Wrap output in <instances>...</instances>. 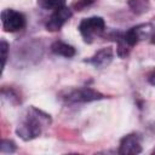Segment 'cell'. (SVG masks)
I'll use <instances>...</instances> for the list:
<instances>
[{"label":"cell","instance_id":"cell-1","mask_svg":"<svg viewBox=\"0 0 155 155\" xmlns=\"http://www.w3.org/2000/svg\"><path fill=\"white\" fill-rule=\"evenodd\" d=\"M51 122L52 119L47 113L31 105L22 113L16 127V134L24 142L33 140L40 137Z\"/></svg>","mask_w":155,"mask_h":155},{"label":"cell","instance_id":"cell-2","mask_svg":"<svg viewBox=\"0 0 155 155\" xmlns=\"http://www.w3.org/2000/svg\"><path fill=\"white\" fill-rule=\"evenodd\" d=\"M151 31V25L149 23H143L134 25L126 31H114L110 34V38L115 40L117 44L116 53L120 58H126L132 50L133 46H136L143 38L149 36Z\"/></svg>","mask_w":155,"mask_h":155},{"label":"cell","instance_id":"cell-3","mask_svg":"<svg viewBox=\"0 0 155 155\" xmlns=\"http://www.w3.org/2000/svg\"><path fill=\"white\" fill-rule=\"evenodd\" d=\"M62 99L69 104L76 103H90L94 101H101L104 98V94L99 91H96L91 87H74L62 92Z\"/></svg>","mask_w":155,"mask_h":155},{"label":"cell","instance_id":"cell-4","mask_svg":"<svg viewBox=\"0 0 155 155\" xmlns=\"http://www.w3.org/2000/svg\"><path fill=\"white\" fill-rule=\"evenodd\" d=\"M105 30V22L99 16H92L84 18L79 24V31L86 44L93 42V40L101 36Z\"/></svg>","mask_w":155,"mask_h":155},{"label":"cell","instance_id":"cell-5","mask_svg":"<svg viewBox=\"0 0 155 155\" xmlns=\"http://www.w3.org/2000/svg\"><path fill=\"white\" fill-rule=\"evenodd\" d=\"M1 23L5 31L16 33L25 28L27 18L19 11H16L13 8H5L1 12Z\"/></svg>","mask_w":155,"mask_h":155},{"label":"cell","instance_id":"cell-6","mask_svg":"<svg viewBox=\"0 0 155 155\" xmlns=\"http://www.w3.org/2000/svg\"><path fill=\"white\" fill-rule=\"evenodd\" d=\"M71 17H73V8H70L68 6L57 8L47 18V21L45 23V28L48 31H58Z\"/></svg>","mask_w":155,"mask_h":155},{"label":"cell","instance_id":"cell-7","mask_svg":"<svg viewBox=\"0 0 155 155\" xmlns=\"http://www.w3.org/2000/svg\"><path fill=\"white\" fill-rule=\"evenodd\" d=\"M119 154L127 155V154H140L142 153V138L138 133H128L121 138L119 145Z\"/></svg>","mask_w":155,"mask_h":155},{"label":"cell","instance_id":"cell-8","mask_svg":"<svg viewBox=\"0 0 155 155\" xmlns=\"http://www.w3.org/2000/svg\"><path fill=\"white\" fill-rule=\"evenodd\" d=\"M113 58H114V50L110 46H108V47H103L98 50L92 57L85 59V62L93 65L94 68L102 69V68L108 67L111 63Z\"/></svg>","mask_w":155,"mask_h":155},{"label":"cell","instance_id":"cell-9","mask_svg":"<svg viewBox=\"0 0 155 155\" xmlns=\"http://www.w3.org/2000/svg\"><path fill=\"white\" fill-rule=\"evenodd\" d=\"M51 52L56 56H62L65 58H71L75 56L76 50L74 46L62 41V40H56L54 42H52L51 45Z\"/></svg>","mask_w":155,"mask_h":155},{"label":"cell","instance_id":"cell-10","mask_svg":"<svg viewBox=\"0 0 155 155\" xmlns=\"http://www.w3.org/2000/svg\"><path fill=\"white\" fill-rule=\"evenodd\" d=\"M128 6L136 15H143L150 8V0H128Z\"/></svg>","mask_w":155,"mask_h":155},{"label":"cell","instance_id":"cell-11","mask_svg":"<svg viewBox=\"0 0 155 155\" xmlns=\"http://www.w3.org/2000/svg\"><path fill=\"white\" fill-rule=\"evenodd\" d=\"M65 1L67 0H38L36 2L44 10L54 11L57 8H61V7L65 6Z\"/></svg>","mask_w":155,"mask_h":155},{"label":"cell","instance_id":"cell-12","mask_svg":"<svg viewBox=\"0 0 155 155\" xmlns=\"http://www.w3.org/2000/svg\"><path fill=\"white\" fill-rule=\"evenodd\" d=\"M17 150V145L11 139H2L1 142V153L2 154H11Z\"/></svg>","mask_w":155,"mask_h":155},{"label":"cell","instance_id":"cell-13","mask_svg":"<svg viewBox=\"0 0 155 155\" xmlns=\"http://www.w3.org/2000/svg\"><path fill=\"white\" fill-rule=\"evenodd\" d=\"M94 2H96V0H76L73 4V8L76 10V11H82V10H85L86 7L91 6Z\"/></svg>","mask_w":155,"mask_h":155},{"label":"cell","instance_id":"cell-14","mask_svg":"<svg viewBox=\"0 0 155 155\" xmlns=\"http://www.w3.org/2000/svg\"><path fill=\"white\" fill-rule=\"evenodd\" d=\"M7 52H8V44L6 40L1 39V58H2V70L5 69L6 61H7Z\"/></svg>","mask_w":155,"mask_h":155},{"label":"cell","instance_id":"cell-15","mask_svg":"<svg viewBox=\"0 0 155 155\" xmlns=\"http://www.w3.org/2000/svg\"><path fill=\"white\" fill-rule=\"evenodd\" d=\"M148 81H149L153 86H155V70H153V71L149 74V76H148Z\"/></svg>","mask_w":155,"mask_h":155},{"label":"cell","instance_id":"cell-16","mask_svg":"<svg viewBox=\"0 0 155 155\" xmlns=\"http://www.w3.org/2000/svg\"><path fill=\"white\" fill-rule=\"evenodd\" d=\"M150 42H151L153 45H155V30H154V33L150 35Z\"/></svg>","mask_w":155,"mask_h":155},{"label":"cell","instance_id":"cell-17","mask_svg":"<svg viewBox=\"0 0 155 155\" xmlns=\"http://www.w3.org/2000/svg\"><path fill=\"white\" fill-rule=\"evenodd\" d=\"M154 154H155V150H154Z\"/></svg>","mask_w":155,"mask_h":155}]
</instances>
